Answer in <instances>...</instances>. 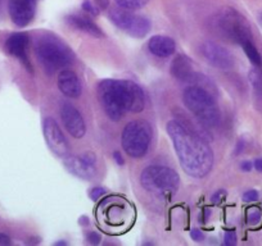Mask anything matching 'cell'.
Masks as SVG:
<instances>
[{
    "instance_id": "obj_1",
    "label": "cell",
    "mask_w": 262,
    "mask_h": 246,
    "mask_svg": "<svg viewBox=\"0 0 262 246\" xmlns=\"http://www.w3.org/2000/svg\"><path fill=\"white\" fill-rule=\"evenodd\" d=\"M166 131L172 141L179 163L186 175L193 178H203L212 170L215 155L207 141L178 120H170Z\"/></svg>"
},
{
    "instance_id": "obj_2",
    "label": "cell",
    "mask_w": 262,
    "mask_h": 246,
    "mask_svg": "<svg viewBox=\"0 0 262 246\" xmlns=\"http://www.w3.org/2000/svg\"><path fill=\"white\" fill-rule=\"evenodd\" d=\"M98 99L113 122L122 119L125 113H139L145 107L144 91L130 80H102L98 84Z\"/></svg>"
},
{
    "instance_id": "obj_3",
    "label": "cell",
    "mask_w": 262,
    "mask_h": 246,
    "mask_svg": "<svg viewBox=\"0 0 262 246\" xmlns=\"http://www.w3.org/2000/svg\"><path fill=\"white\" fill-rule=\"evenodd\" d=\"M35 55L48 75L64 69L74 63L75 54L71 47L53 34H42L35 40Z\"/></svg>"
},
{
    "instance_id": "obj_4",
    "label": "cell",
    "mask_w": 262,
    "mask_h": 246,
    "mask_svg": "<svg viewBox=\"0 0 262 246\" xmlns=\"http://www.w3.org/2000/svg\"><path fill=\"white\" fill-rule=\"evenodd\" d=\"M183 102L186 109L207 129H215L221 120L220 109L212 95L202 86L193 85L184 90Z\"/></svg>"
},
{
    "instance_id": "obj_5",
    "label": "cell",
    "mask_w": 262,
    "mask_h": 246,
    "mask_svg": "<svg viewBox=\"0 0 262 246\" xmlns=\"http://www.w3.org/2000/svg\"><path fill=\"white\" fill-rule=\"evenodd\" d=\"M143 189L160 198H171L178 192L180 177L178 172L166 165H149L140 175Z\"/></svg>"
},
{
    "instance_id": "obj_6",
    "label": "cell",
    "mask_w": 262,
    "mask_h": 246,
    "mask_svg": "<svg viewBox=\"0 0 262 246\" xmlns=\"http://www.w3.org/2000/svg\"><path fill=\"white\" fill-rule=\"evenodd\" d=\"M152 140V127L147 120H131L121 135V145L128 157L139 159L147 154Z\"/></svg>"
},
{
    "instance_id": "obj_7",
    "label": "cell",
    "mask_w": 262,
    "mask_h": 246,
    "mask_svg": "<svg viewBox=\"0 0 262 246\" xmlns=\"http://www.w3.org/2000/svg\"><path fill=\"white\" fill-rule=\"evenodd\" d=\"M219 30L228 39L233 40L236 44H243L244 41H252V30L246 17L233 8L224 9L217 16Z\"/></svg>"
},
{
    "instance_id": "obj_8",
    "label": "cell",
    "mask_w": 262,
    "mask_h": 246,
    "mask_svg": "<svg viewBox=\"0 0 262 246\" xmlns=\"http://www.w3.org/2000/svg\"><path fill=\"white\" fill-rule=\"evenodd\" d=\"M110 19L117 29L127 32L130 36L143 39L149 34L152 23L144 16L134 13V11H127L123 8H113L110 12Z\"/></svg>"
},
{
    "instance_id": "obj_9",
    "label": "cell",
    "mask_w": 262,
    "mask_h": 246,
    "mask_svg": "<svg viewBox=\"0 0 262 246\" xmlns=\"http://www.w3.org/2000/svg\"><path fill=\"white\" fill-rule=\"evenodd\" d=\"M42 134L47 141L48 147L54 153L57 157L64 158L70 154L69 142L64 135L60 131L57 120L52 117H47L42 120Z\"/></svg>"
},
{
    "instance_id": "obj_10",
    "label": "cell",
    "mask_w": 262,
    "mask_h": 246,
    "mask_svg": "<svg viewBox=\"0 0 262 246\" xmlns=\"http://www.w3.org/2000/svg\"><path fill=\"white\" fill-rule=\"evenodd\" d=\"M201 53L211 66L220 69H230L234 67V57L228 49L217 42L205 41L201 45Z\"/></svg>"
},
{
    "instance_id": "obj_11",
    "label": "cell",
    "mask_w": 262,
    "mask_h": 246,
    "mask_svg": "<svg viewBox=\"0 0 262 246\" xmlns=\"http://www.w3.org/2000/svg\"><path fill=\"white\" fill-rule=\"evenodd\" d=\"M37 0H8V12L17 27H26L35 18Z\"/></svg>"
},
{
    "instance_id": "obj_12",
    "label": "cell",
    "mask_w": 262,
    "mask_h": 246,
    "mask_svg": "<svg viewBox=\"0 0 262 246\" xmlns=\"http://www.w3.org/2000/svg\"><path fill=\"white\" fill-rule=\"evenodd\" d=\"M60 118L66 130L75 139H81L86 134V125L81 113L71 103H63L60 107Z\"/></svg>"
},
{
    "instance_id": "obj_13",
    "label": "cell",
    "mask_w": 262,
    "mask_h": 246,
    "mask_svg": "<svg viewBox=\"0 0 262 246\" xmlns=\"http://www.w3.org/2000/svg\"><path fill=\"white\" fill-rule=\"evenodd\" d=\"M29 41L30 37L27 34H25V32H14V34H12L11 36L6 40L4 47H6V52L8 53V54L16 57L30 72H32L31 63H30V59L29 57H27Z\"/></svg>"
},
{
    "instance_id": "obj_14",
    "label": "cell",
    "mask_w": 262,
    "mask_h": 246,
    "mask_svg": "<svg viewBox=\"0 0 262 246\" xmlns=\"http://www.w3.org/2000/svg\"><path fill=\"white\" fill-rule=\"evenodd\" d=\"M58 89L64 96L70 99H77L82 91L81 81L74 71L64 68L59 72L58 76Z\"/></svg>"
},
{
    "instance_id": "obj_15",
    "label": "cell",
    "mask_w": 262,
    "mask_h": 246,
    "mask_svg": "<svg viewBox=\"0 0 262 246\" xmlns=\"http://www.w3.org/2000/svg\"><path fill=\"white\" fill-rule=\"evenodd\" d=\"M63 163H64V167L67 168L70 173L81 178V180H92V178H94L95 173H97L95 167L86 164L81 159V157L69 154L67 157L63 158Z\"/></svg>"
},
{
    "instance_id": "obj_16",
    "label": "cell",
    "mask_w": 262,
    "mask_h": 246,
    "mask_svg": "<svg viewBox=\"0 0 262 246\" xmlns=\"http://www.w3.org/2000/svg\"><path fill=\"white\" fill-rule=\"evenodd\" d=\"M171 75L181 82H191L195 79L193 63L186 55H178L171 64Z\"/></svg>"
},
{
    "instance_id": "obj_17",
    "label": "cell",
    "mask_w": 262,
    "mask_h": 246,
    "mask_svg": "<svg viewBox=\"0 0 262 246\" xmlns=\"http://www.w3.org/2000/svg\"><path fill=\"white\" fill-rule=\"evenodd\" d=\"M148 49L158 58H168L176 52V42L165 35H155L148 41Z\"/></svg>"
},
{
    "instance_id": "obj_18",
    "label": "cell",
    "mask_w": 262,
    "mask_h": 246,
    "mask_svg": "<svg viewBox=\"0 0 262 246\" xmlns=\"http://www.w3.org/2000/svg\"><path fill=\"white\" fill-rule=\"evenodd\" d=\"M66 22L74 29L80 30V31L85 32L88 35H92L94 37H102L103 32L94 22L90 18L85 16H80V14H70L66 17Z\"/></svg>"
},
{
    "instance_id": "obj_19",
    "label": "cell",
    "mask_w": 262,
    "mask_h": 246,
    "mask_svg": "<svg viewBox=\"0 0 262 246\" xmlns=\"http://www.w3.org/2000/svg\"><path fill=\"white\" fill-rule=\"evenodd\" d=\"M242 47H243V50H244V53H246L247 58H248L249 62H251L253 66H256V67L261 66V64H262L261 54H259V52L257 50V47L253 45V42H252V41H244L243 44H242Z\"/></svg>"
},
{
    "instance_id": "obj_20",
    "label": "cell",
    "mask_w": 262,
    "mask_h": 246,
    "mask_svg": "<svg viewBox=\"0 0 262 246\" xmlns=\"http://www.w3.org/2000/svg\"><path fill=\"white\" fill-rule=\"evenodd\" d=\"M117 7L123 9H127V11H139L143 9L148 3L149 0H115Z\"/></svg>"
},
{
    "instance_id": "obj_21",
    "label": "cell",
    "mask_w": 262,
    "mask_h": 246,
    "mask_svg": "<svg viewBox=\"0 0 262 246\" xmlns=\"http://www.w3.org/2000/svg\"><path fill=\"white\" fill-rule=\"evenodd\" d=\"M262 219V212L259 208L251 207L247 210V222L251 226H257Z\"/></svg>"
},
{
    "instance_id": "obj_22",
    "label": "cell",
    "mask_w": 262,
    "mask_h": 246,
    "mask_svg": "<svg viewBox=\"0 0 262 246\" xmlns=\"http://www.w3.org/2000/svg\"><path fill=\"white\" fill-rule=\"evenodd\" d=\"M249 81H251L254 91L258 95H262V76L259 75L258 71L252 69V71L249 72Z\"/></svg>"
},
{
    "instance_id": "obj_23",
    "label": "cell",
    "mask_w": 262,
    "mask_h": 246,
    "mask_svg": "<svg viewBox=\"0 0 262 246\" xmlns=\"http://www.w3.org/2000/svg\"><path fill=\"white\" fill-rule=\"evenodd\" d=\"M81 8H82V11H85L86 13H89L90 16H94V17H97L98 14H99V11H100L99 7L95 6L92 0H84L81 4Z\"/></svg>"
},
{
    "instance_id": "obj_24",
    "label": "cell",
    "mask_w": 262,
    "mask_h": 246,
    "mask_svg": "<svg viewBox=\"0 0 262 246\" xmlns=\"http://www.w3.org/2000/svg\"><path fill=\"white\" fill-rule=\"evenodd\" d=\"M105 194H107V189H104V187L102 186H95L89 191V198L93 202H98V200L102 199Z\"/></svg>"
},
{
    "instance_id": "obj_25",
    "label": "cell",
    "mask_w": 262,
    "mask_h": 246,
    "mask_svg": "<svg viewBox=\"0 0 262 246\" xmlns=\"http://www.w3.org/2000/svg\"><path fill=\"white\" fill-rule=\"evenodd\" d=\"M242 200H243L244 203L257 202V200H258V191H257V190H248V191H246L243 194Z\"/></svg>"
},
{
    "instance_id": "obj_26",
    "label": "cell",
    "mask_w": 262,
    "mask_h": 246,
    "mask_svg": "<svg viewBox=\"0 0 262 246\" xmlns=\"http://www.w3.org/2000/svg\"><path fill=\"white\" fill-rule=\"evenodd\" d=\"M86 240L88 242L92 243V245H99L100 241H102V237L98 232L95 231H90V232L86 233Z\"/></svg>"
},
{
    "instance_id": "obj_27",
    "label": "cell",
    "mask_w": 262,
    "mask_h": 246,
    "mask_svg": "<svg viewBox=\"0 0 262 246\" xmlns=\"http://www.w3.org/2000/svg\"><path fill=\"white\" fill-rule=\"evenodd\" d=\"M81 157V159L84 160L86 164L92 165V167H95V163H97V157H95V154L93 152H86L84 153L82 155H80Z\"/></svg>"
},
{
    "instance_id": "obj_28",
    "label": "cell",
    "mask_w": 262,
    "mask_h": 246,
    "mask_svg": "<svg viewBox=\"0 0 262 246\" xmlns=\"http://www.w3.org/2000/svg\"><path fill=\"white\" fill-rule=\"evenodd\" d=\"M224 243L226 246H234L236 243V235L234 231H228L224 236Z\"/></svg>"
},
{
    "instance_id": "obj_29",
    "label": "cell",
    "mask_w": 262,
    "mask_h": 246,
    "mask_svg": "<svg viewBox=\"0 0 262 246\" xmlns=\"http://www.w3.org/2000/svg\"><path fill=\"white\" fill-rule=\"evenodd\" d=\"M190 238L193 241H195V242H202V241L205 240V235H203L202 231L198 230V228H193V230L190 231Z\"/></svg>"
},
{
    "instance_id": "obj_30",
    "label": "cell",
    "mask_w": 262,
    "mask_h": 246,
    "mask_svg": "<svg viewBox=\"0 0 262 246\" xmlns=\"http://www.w3.org/2000/svg\"><path fill=\"white\" fill-rule=\"evenodd\" d=\"M225 196H226L225 190H217V191L211 196V202H212L213 204H219V203H220Z\"/></svg>"
},
{
    "instance_id": "obj_31",
    "label": "cell",
    "mask_w": 262,
    "mask_h": 246,
    "mask_svg": "<svg viewBox=\"0 0 262 246\" xmlns=\"http://www.w3.org/2000/svg\"><path fill=\"white\" fill-rule=\"evenodd\" d=\"M110 2L111 0H94V3L99 7V9L104 11V9H108L110 7Z\"/></svg>"
},
{
    "instance_id": "obj_32",
    "label": "cell",
    "mask_w": 262,
    "mask_h": 246,
    "mask_svg": "<svg viewBox=\"0 0 262 246\" xmlns=\"http://www.w3.org/2000/svg\"><path fill=\"white\" fill-rule=\"evenodd\" d=\"M252 168H253V163L249 162V160H246V162H243L241 164V169L243 172H251Z\"/></svg>"
},
{
    "instance_id": "obj_33",
    "label": "cell",
    "mask_w": 262,
    "mask_h": 246,
    "mask_svg": "<svg viewBox=\"0 0 262 246\" xmlns=\"http://www.w3.org/2000/svg\"><path fill=\"white\" fill-rule=\"evenodd\" d=\"M113 159L116 160V163H117L118 165H123L125 164V159H123V157L121 155L120 152H115L113 153Z\"/></svg>"
},
{
    "instance_id": "obj_34",
    "label": "cell",
    "mask_w": 262,
    "mask_h": 246,
    "mask_svg": "<svg viewBox=\"0 0 262 246\" xmlns=\"http://www.w3.org/2000/svg\"><path fill=\"white\" fill-rule=\"evenodd\" d=\"M12 241L8 235L6 233H0V245H11Z\"/></svg>"
},
{
    "instance_id": "obj_35",
    "label": "cell",
    "mask_w": 262,
    "mask_h": 246,
    "mask_svg": "<svg viewBox=\"0 0 262 246\" xmlns=\"http://www.w3.org/2000/svg\"><path fill=\"white\" fill-rule=\"evenodd\" d=\"M253 167L257 172H262V158H257L253 162Z\"/></svg>"
},
{
    "instance_id": "obj_36",
    "label": "cell",
    "mask_w": 262,
    "mask_h": 246,
    "mask_svg": "<svg viewBox=\"0 0 262 246\" xmlns=\"http://www.w3.org/2000/svg\"><path fill=\"white\" fill-rule=\"evenodd\" d=\"M244 146H246V144H244L243 141H239L238 144H236V149H235V155H239L241 154L242 152H243V149H244Z\"/></svg>"
},
{
    "instance_id": "obj_37",
    "label": "cell",
    "mask_w": 262,
    "mask_h": 246,
    "mask_svg": "<svg viewBox=\"0 0 262 246\" xmlns=\"http://www.w3.org/2000/svg\"><path fill=\"white\" fill-rule=\"evenodd\" d=\"M79 223L81 226H84V227H86V226H89L90 220H89V218L86 217V215H82V217L79 219Z\"/></svg>"
},
{
    "instance_id": "obj_38",
    "label": "cell",
    "mask_w": 262,
    "mask_h": 246,
    "mask_svg": "<svg viewBox=\"0 0 262 246\" xmlns=\"http://www.w3.org/2000/svg\"><path fill=\"white\" fill-rule=\"evenodd\" d=\"M55 246L57 245H67V242H66V241H57V242L54 243Z\"/></svg>"
},
{
    "instance_id": "obj_39",
    "label": "cell",
    "mask_w": 262,
    "mask_h": 246,
    "mask_svg": "<svg viewBox=\"0 0 262 246\" xmlns=\"http://www.w3.org/2000/svg\"><path fill=\"white\" fill-rule=\"evenodd\" d=\"M0 2H2V0H0Z\"/></svg>"
}]
</instances>
